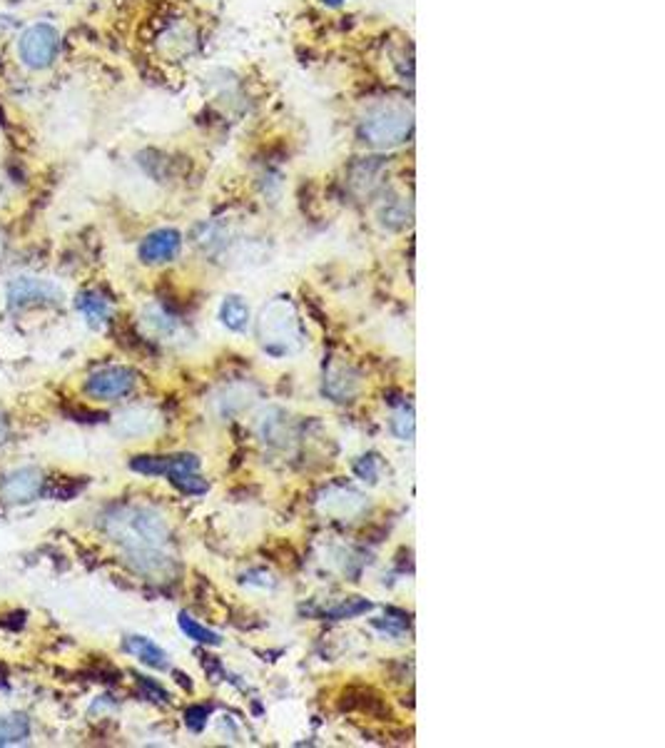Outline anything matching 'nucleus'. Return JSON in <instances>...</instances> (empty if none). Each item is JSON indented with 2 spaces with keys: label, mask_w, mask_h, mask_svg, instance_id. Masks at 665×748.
I'll use <instances>...</instances> for the list:
<instances>
[{
  "label": "nucleus",
  "mask_w": 665,
  "mask_h": 748,
  "mask_svg": "<svg viewBox=\"0 0 665 748\" xmlns=\"http://www.w3.org/2000/svg\"><path fill=\"white\" fill-rule=\"evenodd\" d=\"M127 561L130 567L142 574V576H152V579H160L164 576L167 571L172 569L170 559L157 551V546H148V549H130L127 554Z\"/></svg>",
  "instance_id": "1a4fd4ad"
},
{
  "label": "nucleus",
  "mask_w": 665,
  "mask_h": 748,
  "mask_svg": "<svg viewBox=\"0 0 665 748\" xmlns=\"http://www.w3.org/2000/svg\"><path fill=\"white\" fill-rule=\"evenodd\" d=\"M135 372L127 367H105L100 372H95L88 382H85V390H88L90 397L95 399H120L125 394L132 392L135 387Z\"/></svg>",
  "instance_id": "20e7f679"
},
{
  "label": "nucleus",
  "mask_w": 665,
  "mask_h": 748,
  "mask_svg": "<svg viewBox=\"0 0 665 748\" xmlns=\"http://www.w3.org/2000/svg\"><path fill=\"white\" fill-rule=\"evenodd\" d=\"M140 684L145 686V691L148 694H152V696H157V701H167V694L163 691V686H157L155 681H150V679H145V676H140Z\"/></svg>",
  "instance_id": "a211bd4d"
},
{
  "label": "nucleus",
  "mask_w": 665,
  "mask_h": 748,
  "mask_svg": "<svg viewBox=\"0 0 665 748\" xmlns=\"http://www.w3.org/2000/svg\"><path fill=\"white\" fill-rule=\"evenodd\" d=\"M180 247H182V235L177 229H155L140 245V260L145 265H163V262L175 260L180 254Z\"/></svg>",
  "instance_id": "39448f33"
},
{
  "label": "nucleus",
  "mask_w": 665,
  "mask_h": 748,
  "mask_svg": "<svg viewBox=\"0 0 665 748\" xmlns=\"http://www.w3.org/2000/svg\"><path fill=\"white\" fill-rule=\"evenodd\" d=\"M77 310L92 322V325H102L110 318V302L102 297L100 292H83L77 297Z\"/></svg>",
  "instance_id": "f8f14e48"
},
{
  "label": "nucleus",
  "mask_w": 665,
  "mask_h": 748,
  "mask_svg": "<svg viewBox=\"0 0 665 748\" xmlns=\"http://www.w3.org/2000/svg\"><path fill=\"white\" fill-rule=\"evenodd\" d=\"M391 431L399 437V439H412L414 437V414L412 412H406V409H402L397 417L391 419Z\"/></svg>",
  "instance_id": "2eb2a0df"
},
{
  "label": "nucleus",
  "mask_w": 665,
  "mask_h": 748,
  "mask_svg": "<svg viewBox=\"0 0 665 748\" xmlns=\"http://www.w3.org/2000/svg\"><path fill=\"white\" fill-rule=\"evenodd\" d=\"M60 51V33L51 23H36L30 26L18 40V55L28 68L40 70L55 63Z\"/></svg>",
  "instance_id": "7ed1b4c3"
},
{
  "label": "nucleus",
  "mask_w": 665,
  "mask_h": 748,
  "mask_svg": "<svg viewBox=\"0 0 665 748\" xmlns=\"http://www.w3.org/2000/svg\"><path fill=\"white\" fill-rule=\"evenodd\" d=\"M322 3H326V5H341L344 0H322Z\"/></svg>",
  "instance_id": "6ab92c4d"
},
{
  "label": "nucleus",
  "mask_w": 665,
  "mask_h": 748,
  "mask_svg": "<svg viewBox=\"0 0 665 748\" xmlns=\"http://www.w3.org/2000/svg\"><path fill=\"white\" fill-rule=\"evenodd\" d=\"M125 651H130L132 656H138L142 664H148L152 669H160V672L170 669V656L155 641L145 639V636H127Z\"/></svg>",
  "instance_id": "9d476101"
},
{
  "label": "nucleus",
  "mask_w": 665,
  "mask_h": 748,
  "mask_svg": "<svg viewBox=\"0 0 665 748\" xmlns=\"http://www.w3.org/2000/svg\"><path fill=\"white\" fill-rule=\"evenodd\" d=\"M177 622H180V629L185 631V636L192 639V641H197V644H207V647H220L222 644V636L212 631V629H207V626H202L200 622H195L188 614H180Z\"/></svg>",
  "instance_id": "4468645a"
},
{
  "label": "nucleus",
  "mask_w": 665,
  "mask_h": 748,
  "mask_svg": "<svg viewBox=\"0 0 665 748\" xmlns=\"http://www.w3.org/2000/svg\"><path fill=\"white\" fill-rule=\"evenodd\" d=\"M102 529L127 549L160 546L170 536V527L164 524L163 517L142 507H120L108 511L102 519Z\"/></svg>",
  "instance_id": "f257e3e1"
},
{
  "label": "nucleus",
  "mask_w": 665,
  "mask_h": 748,
  "mask_svg": "<svg viewBox=\"0 0 665 748\" xmlns=\"http://www.w3.org/2000/svg\"><path fill=\"white\" fill-rule=\"evenodd\" d=\"M60 292L52 287L51 282L45 279H33V277H23L15 279L13 285L8 287V300L11 305H40V302H55Z\"/></svg>",
  "instance_id": "0eeeda50"
},
{
  "label": "nucleus",
  "mask_w": 665,
  "mask_h": 748,
  "mask_svg": "<svg viewBox=\"0 0 665 748\" xmlns=\"http://www.w3.org/2000/svg\"><path fill=\"white\" fill-rule=\"evenodd\" d=\"M357 474L362 477V479H369V482H377L379 477V462L377 457H365L359 464H357Z\"/></svg>",
  "instance_id": "f3484780"
},
{
  "label": "nucleus",
  "mask_w": 665,
  "mask_h": 748,
  "mask_svg": "<svg viewBox=\"0 0 665 748\" xmlns=\"http://www.w3.org/2000/svg\"><path fill=\"white\" fill-rule=\"evenodd\" d=\"M0 125H5V110H3V105H0Z\"/></svg>",
  "instance_id": "aec40b11"
},
{
  "label": "nucleus",
  "mask_w": 665,
  "mask_h": 748,
  "mask_svg": "<svg viewBox=\"0 0 665 748\" xmlns=\"http://www.w3.org/2000/svg\"><path fill=\"white\" fill-rule=\"evenodd\" d=\"M0 245H3V240H0Z\"/></svg>",
  "instance_id": "412c9836"
},
{
  "label": "nucleus",
  "mask_w": 665,
  "mask_h": 748,
  "mask_svg": "<svg viewBox=\"0 0 665 748\" xmlns=\"http://www.w3.org/2000/svg\"><path fill=\"white\" fill-rule=\"evenodd\" d=\"M207 716H210V706H192L185 713V721L192 731H200L202 726L207 723Z\"/></svg>",
  "instance_id": "dca6fc26"
},
{
  "label": "nucleus",
  "mask_w": 665,
  "mask_h": 748,
  "mask_svg": "<svg viewBox=\"0 0 665 748\" xmlns=\"http://www.w3.org/2000/svg\"><path fill=\"white\" fill-rule=\"evenodd\" d=\"M130 467L140 474H164L170 477L172 471L182 470H200V459L195 454H177V457H135L130 462Z\"/></svg>",
  "instance_id": "6e6552de"
},
{
  "label": "nucleus",
  "mask_w": 665,
  "mask_h": 748,
  "mask_svg": "<svg viewBox=\"0 0 665 748\" xmlns=\"http://www.w3.org/2000/svg\"><path fill=\"white\" fill-rule=\"evenodd\" d=\"M220 319H222V325H225L227 330L244 332L250 327L252 319L250 305L242 297H237V294H229V297H225L222 307H220Z\"/></svg>",
  "instance_id": "9b49d317"
},
{
  "label": "nucleus",
  "mask_w": 665,
  "mask_h": 748,
  "mask_svg": "<svg viewBox=\"0 0 665 748\" xmlns=\"http://www.w3.org/2000/svg\"><path fill=\"white\" fill-rule=\"evenodd\" d=\"M412 130H414L412 110H406L404 105H397V102L372 110L362 123V135L366 138V142H372L377 148L399 145L412 135Z\"/></svg>",
  "instance_id": "f03ea898"
},
{
  "label": "nucleus",
  "mask_w": 665,
  "mask_h": 748,
  "mask_svg": "<svg viewBox=\"0 0 665 748\" xmlns=\"http://www.w3.org/2000/svg\"><path fill=\"white\" fill-rule=\"evenodd\" d=\"M43 492V474L38 470H15L0 482L5 502H33Z\"/></svg>",
  "instance_id": "423d86ee"
},
{
  "label": "nucleus",
  "mask_w": 665,
  "mask_h": 748,
  "mask_svg": "<svg viewBox=\"0 0 665 748\" xmlns=\"http://www.w3.org/2000/svg\"><path fill=\"white\" fill-rule=\"evenodd\" d=\"M28 734H30V723H28L26 716L13 713V716H3L0 719V746L26 741Z\"/></svg>",
  "instance_id": "ddd939ff"
}]
</instances>
